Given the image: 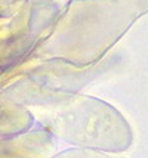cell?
I'll return each mask as SVG.
<instances>
[{
  "label": "cell",
  "mask_w": 148,
  "mask_h": 158,
  "mask_svg": "<svg viewBox=\"0 0 148 158\" xmlns=\"http://www.w3.org/2000/svg\"><path fill=\"white\" fill-rule=\"evenodd\" d=\"M147 10L148 0H74L52 35V55L87 64Z\"/></svg>",
  "instance_id": "cell-1"
},
{
  "label": "cell",
  "mask_w": 148,
  "mask_h": 158,
  "mask_svg": "<svg viewBox=\"0 0 148 158\" xmlns=\"http://www.w3.org/2000/svg\"><path fill=\"white\" fill-rule=\"evenodd\" d=\"M53 130L73 142L93 145L105 149L126 146L119 138L129 139L126 123L105 103L95 99H76L58 111L53 118Z\"/></svg>",
  "instance_id": "cell-2"
},
{
  "label": "cell",
  "mask_w": 148,
  "mask_h": 158,
  "mask_svg": "<svg viewBox=\"0 0 148 158\" xmlns=\"http://www.w3.org/2000/svg\"><path fill=\"white\" fill-rule=\"evenodd\" d=\"M57 158H107L101 154H95V152H87V151H68L64 152Z\"/></svg>",
  "instance_id": "cell-3"
}]
</instances>
